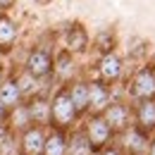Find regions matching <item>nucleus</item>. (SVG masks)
Masks as SVG:
<instances>
[{
    "instance_id": "obj_11",
    "label": "nucleus",
    "mask_w": 155,
    "mask_h": 155,
    "mask_svg": "<svg viewBox=\"0 0 155 155\" xmlns=\"http://www.w3.org/2000/svg\"><path fill=\"white\" fill-rule=\"evenodd\" d=\"M26 107H29V119L36 124V127H45V124H50V103L45 100V98H31V103H26Z\"/></svg>"
},
{
    "instance_id": "obj_12",
    "label": "nucleus",
    "mask_w": 155,
    "mask_h": 155,
    "mask_svg": "<svg viewBox=\"0 0 155 155\" xmlns=\"http://www.w3.org/2000/svg\"><path fill=\"white\" fill-rule=\"evenodd\" d=\"M0 103H2V107L7 112L21 105V93H19V86H17L15 79H5L0 84Z\"/></svg>"
},
{
    "instance_id": "obj_1",
    "label": "nucleus",
    "mask_w": 155,
    "mask_h": 155,
    "mask_svg": "<svg viewBox=\"0 0 155 155\" xmlns=\"http://www.w3.org/2000/svg\"><path fill=\"white\" fill-rule=\"evenodd\" d=\"M77 117L79 112L74 107V103H72V98H69V93H67V88H60L50 100V124H53V129L64 131L67 127L74 124Z\"/></svg>"
},
{
    "instance_id": "obj_10",
    "label": "nucleus",
    "mask_w": 155,
    "mask_h": 155,
    "mask_svg": "<svg viewBox=\"0 0 155 155\" xmlns=\"http://www.w3.org/2000/svg\"><path fill=\"white\" fill-rule=\"evenodd\" d=\"M124 148H127V153L129 155H143L148 153V146H150V138L143 134L141 129H136V127H129L127 131H124Z\"/></svg>"
},
{
    "instance_id": "obj_18",
    "label": "nucleus",
    "mask_w": 155,
    "mask_h": 155,
    "mask_svg": "<svg viewBox=\"0 0 155 155\" xmlns=\"http://www.w3.org/2000/svg\"><path fill=\"white\" fill-rule=\"evenodd\" d=\"M15 81H17V86H19L21 98H24V96H29V98H36V96H38L41 84H38V79H36V77H31L29 72H26V74H21L19 79H15Z\"/></svg>"
},
{
    "instance_id": "obj_9",
    "label": "nucleus",
    "mask_w": 155,
    "mask_h": 155,
    "mask_svg": "<svg viewBox=\"0 0 155 155\" xmlns=\"http://www.w3.org/2000/svg\"><path fill=\"white\" fill-rule=\"evenodd\" d=\"M136 129H141L146 136L155 131V100H141L136 105Z\"/></svg>"
},
{
    "instance_id": "obj_8",
    "label": "nucleus",
    "mask_w": 155,
    "mask_h": 155,
    "mask_svg": "<svg viewBox=\"0 0 155 155\" xmlns=\"http://www.w3.org/2000/svg\"><path fill=\"white\" fill-rule=\"evenodd\" d=\"M98 74H100V81H103L105 86L119 81V77H122V60L117 58L115 53L103 55L100 62H98Z\"/></svg>"
},
{
    "instance_id": "obj_23",
    "label": "nucleus",
    "mask_w": 155,
    "mask_h": 155,
    "mask_svg": "<svg viewBox=\"0 0 155 155\" xmlns=\"http://www.w3.org/2000/svg\"><path fill=\"white\" fill-rule=\"evenodd\" d=\"M12 2H15V0H0V10H7Z\"/></svg>"
},
{
    "instance_id": "obj_14",
    "label": "nucleus",
    "mask_w": 155,
    "mask_h": 155,
    "mask_svg": "<svg viewBox=\"0 0 155 155\" xmlns=\"http://www.w3.org/2000/svg\"><path fill=\"white\" fill-rule=\"evenodd\" d=\"M67 93H69V98H72L77 112L84 115V112L88 110V81H74V84L67 88Z\"/></svg>"
},
{
    "instance_id": "obj_7",
    "label": "nucleus",
    "mask_w": 155,
    "mask_h": 155,
    "mask_svg": "<svg viewBox=\"0 0 155 155\" xmlns=\"http://www.w3.org/2000/svg\"><path fill=\"white\" fill-rule=\"evenodd\" d=\"M107 105H110L107 86L100 79L98 81H88V110H93V115H103Z\"/></svg>"
},
{
    "instance_id": "obj_20",
    "label": "nucleus",
    "mask_w": 155,
    "mask_h": 155,
    "mask_svg": "<svg viewBox=\"0 0 155 155\" xmlns=\"http://www.w3.org/2000/svg\"><path fill=\"white\" fill-rule=\"evenodd\" d=\"M112 43H115V36H112V31H107V34H100V38H98V48H100L105 55L112 50Z\"/></svg>"
},
{
    "instance_id": "obj_22",
    "label": "nucleus",
    "mask_w": 155,
    "mask_h": 155,
    "mask_svg": "<svg viewBox=\"0 0 155 155\" xmlns=\"http://www.w3.org/2000/svg\"><path fill=\"white\" fill-rule=\"evenodd\" d=\"M7 115H10V112H7V110L2 107V103H0V124H5V119H7Z\"/></svg>"
},
{
    "instance_id": "obj_24",
    "label": "nucleus",
    "mask_w": 155,
    "mask_h": 155,
    "mask_svg": "<svg viewBox=\"0 0 155 155\" xmlns=\"http://www.w3.org/2000/svg\"><path fill=\"white\" fill-rule=\"evenodd\" d=\"M148 155H155V138L150 141V146H148Z\"/></svg>"
},
{
    "instance_id": "obj_26",
    "label": "nucleus",
    "mask_w": 155,
    "mask_h": 155,
    "mask_svg": "<svg viewBox=\"0 0 155 155\" xmlns=\"http://www.w3.org/2000/svg\"><path fill=\"white\" fill-rule=\"evenodd\" d=\"M0 55H2V50H0Z\"/></svg>"
},
{
    "instance_id": "obj_15",
    "label": "nucleus",
    "mask_w": 155,
    "mask_h": 155,
    "mask_svg": "<svg viewBox=\"0 0 155 155\" xmlns=\"http://www.w3.org/2000/svg\"><path fill=\"white\" fill-rule=\"evenodd\" d=\"M86 48H88V36L79 24H74L67 31V53H84Z\"/></svg>"
},
{
    "instance_id": "obj_17",
    "label": "nucleus",
    "mask_w": 155,
    "mask_h": 155,
    "mask_svg": "<svg viewBox=\"0 0 155 155\" xmlns=\"http://www.w3.org/2000/svg\"><path fill=\"white\" fill-rule=\"evenodd\" d=\"M17 38V24L10 17H0V50H10Z\"/></svg>"
},
{
    "instance_id": "obj_3",
    "label": "nucleus",
    "mask_w": 155,
    "mask_h": 155,
    "mask_svg": "<svg viewBox=\"0 0 155 155\" xmlns=\"http://www.w3.org/2000/svg\"><path fill=\"white\" fill-rule=\"evenodd\" d=\"M131 96L141 100H155V67H141L131 81Z\"/></svg>"
},
{
    "instance_id": "obj_25",
    "label": "nucleus",
    "mask_w": 155,
    "mask_h": 155,
    "mask_svg": "<svg viewBox=\"0 0 155 155\" xmlns=\"http://www.w3.org/2000/svg\"><path fill=\"white\" fill-rule=\"evenodd\" d=\"M2 81H5V79H2V74H0V84H2Z\"/></svg>"
},
{
    "instance_id": "obj_4",
    "label": "nucleus",
    "mask_w": 155,
    "mask_h": 155,
    "mask_svg": "<svg viewBox=\"0 0 155 155\" xmlns=\"http://www.w3.org/2000/svg\"><path fill=\"white\" fill-rule=\"evenodd\" d=\"M103 119L110 124L112 134H124L131 127V110L127 103H110L103 112Z\"/></svg>"
},
{
    "instance_id": "obj_6",
    "label": "nucleus",
    "mask_w": 155,
    "mask_h": 155,
    "mask_svg": "<svg viewBox=\"0 0 155 155\" xmlns=\"http://www.w3.org/2000/svg\"><path fill=\"white\" fill-rule=\"evenodd\" d=\"M53 55L45 50V48H36V50H31V55L26 60V72L31 74V77H48L50 72H53Z\"/></svg>"
},
{
    "instance_id": "obj_16",
    "label": "nucleus",
    "mask_w": 155,
    "mask_h": 155,
    "mask_svg": "<svg viewBox=\"0 0 155 155\" xmlns=\"http://www.w3.org/2000/svg\"><path fill=\"white\" fill-rule=\"evenodd\" d=\"M91 153H93V148H91L84 131H74L67 138V155H91Z\"/></svg>"
},
{
    "instance_id": "obj_19",
    "label": "nucleus",
    "mask_w": 155,
    "mask_h": 155,
    "mask_svg": "<svg viewBox=\"0 0 155 155\" xmlns=\"http://www.w3.org/2000/svg\"><path fill=\"white\" fill-rule=\"evenodd\" d=\"M55 69H58V77L60 79H67L72 74V69H74V60H72V53H62L58 58V64H53Z\"/></svg>"
},
{
    "instance_id": "obj_21",
    "label": "nucleus",
    "mask_w": 155,
    "mask_h": 155,
    "mask_svg": "<svg viewBox=\"0 0 155 155\" xmlns=\"http://www.w3.org/2000/svg\"><path fill=\"white\" fill-rule=\"evenodd\" d=\"M100 155H124L119 148H105V150H100Z\"/></svg>"
},
{
    "instance_id": "obj_2",
    "label": "nucleus",
    "mask_w": 155,
    "mask_h": 155,
    "mask_svg": "<svg viewBox=\"0 0 155 155\" xmlns=\"http://www.w3.org/2000/svg\"><path fill=\"white\" fill-rule=\"evenodd\" d=\"M84 134H86V138H88V143H91L93 150H103V148H107V143H110V138H112V129H110V124L103 119V115H93L86 122Z\"/></svg>"
},
{
    "instance_id": "obj_5",
    "label": "nucleus",
    "mask_w": 155,
    "mask_h": 155,
    "mask_svg": "<svg viewBox=\"0 0 155 155\" xmlns=\"http://www.w3.org/2000/svg\"><path fill=\"white\" fill-rule=\"evenodd\" d=\"M45 146V129L31 124L19 134V155H43Z\"/></svg>"
},
{
    "instance_id": "obj_13",
    "label": "nucleus",
    "mask_w": 155,
    "mask_h": 155,
    "mask_svg": "<svg viewBox=\"0 0 155 155\" xmlns=\"http://www.w3.org/2000/svg\"><path fill=\"white\" fill-rule=\"evenodd\" d=\"M43 155H67V136L62 129H50L45 134Z\"/></svg>"
}]
</instances>
